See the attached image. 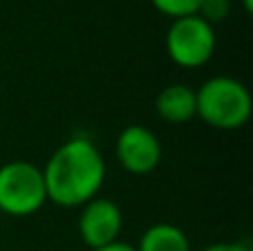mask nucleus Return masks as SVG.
Returning a JSON list of instances; mask_svg holds the SVG:
<instances>
[{
    "mask_svg": "<svg viewBox=\"0 0 253 251\" xmlns=\"http://www.w3.org/2000/svg\"><path fill=\"white\" fill-rule=\"evenodd\" d=\"M116 160L126 173L147 176L160 165L162 145L144 125H129L116 138Z\"/></svg>",
    "mask_w": 253,
    "mask_h": 251,
    "instance_id": "39448f33",
    "label": "nucleus"
},
{
    "mask_svg": "<svg viewBox=\"0 0 253 251\" xmlns=\"http://www.w3.org/2000/svg\"><path fill=\"white\" fill-rule=\"evenodd\" d=\"M202 0H151V4L162 13V16L171 18H182V16H193L198 13Z\"/></svg>",
    "mask_w": 253,
    "mask_h": 251,
    "instance_id": "1a4fd4ad",
    "label": "nucleus"
},
{
    "mask_svg": "<svg viewBox=\"0 0 253 251\" xmlns=\"http://www.w3.org/2000/svg\"><path fill=\"white\" fill-rule=\"evenodd\" d=\"M138 251H191L189 236L171 222H156L140 236Z\"/></svg>",
    "mask_w": 253,
    "mask_h": 251,
    "instance_id": "6e6552de",
    "label": "nucleus"
},
{
    "mask_svg": "<svg viewBox=\"0 0 253 251\" xmlns=\"http://www.w3.org/2000/svg\"><path fill=\"white\" fill-rule=\"evenodd\" d=\"M215 47H218L215 27L202 20L198 13L171 20L165 36V49L171 62L182 69L205 67L213 58Z\"/></svg>",
    "mask_w": 253,
    "mask_h": 251,
    "instance_id": "20e7f679",
    "label": "nucleus"
},
{
    "mask_svg": "<svg viewBox=\"0 0 253 251\" xmlns=\"http://www.w3.org/2000/svg\"><path fill=\"white\" fill-rule=\"evenodd\" d=\"M93 251H138V249H135L133 245H129V243H120V240H116V243L105 245V247L93 249Z\"/></svg>",
    "mask_w": 253,
    "mask_h": 251,
    "instance_id": "f8f14e48",
    "label": "nucleus"
},
{
    "mask_svg": "<svg viewBox=\"0 0 253 251\" xmlns=\"http://www.w3.org/2000/svg\"><path fill=\"white\" fill-rule=\"evenodd\" d=\"M47 205L42 167L31 160H11L0 167V211L27 218Z\"/></svg>",
    "mask_w": 253,
    "mask_h": 251,
    "instance_id": "7ed1b4c3",
    "label": "nucleus"
},
{
    "mask_svg": "<svg viewBox=\"0 0 253 251\" xmlns=\"http://www.w3.org/2000/svg\"><path fill=\"white\" fill-rule=\"evenodd\" d=\"M229 13H231V0H202L198 7V16L213 27L227 20Z\"/></svg>",
    "mask_w": 253,
    "mask_h": 251,
    "instance_id": "9d476101",
    "label": "nucleus"
},
{
    "mask_svg": "<svg viewBox=\"0 0 253 251\" xmlns=\"http://www.w3.org/2000/svg\"><path fill=\"white\" fill-rule=\"evenodd\" d=\"M240 4H242V9H245L247 13L253 11V0H240Z\"/></svg>",
    "mask_w": 253,
    "mask_h": 251,
    "instance_id": "ddd939ff",
    "label": "nucleus"
},
{
    "mask_svg": "<svg viewBox=\"0 0 253 251\" xmlns=\"http://www.w3.org/2000/svg\"><path fill=\"white\" fill-rule=\"evenodd\" d=\"M107 165L100 149L89 138L74 136L65 140L44 163L42 178L47 203L58 207H83L105 185Z\"/></svg>",
    "mask_w": 253,
    "mask_h": 251,
    "instance_id": "f257e3e1",
    "label": "nucleus"
},
{
    "mask_svg": "<svg viewBox=\"0 0 253 251\" xmlns=\"http://www.w3.org/2000/svg\"><path fill=\"white\" fill-rule=\"evenodd\" d=\"M123 231V211L109 198H91L80 207L78 236L89 249H100L120 238Z\"/></svg>",
    "mask_w": 253,
    "mask_h": 251,
    "instance_id": "423d86ee",
    "label": "nucleus"
},
{
    "mask_svg": "<svg viewBox=\"0 0 253 251\" xmlns=\"http://www.w3.org/2000/svg\"><path fill=\"white\" fill-rule=\"evenodd\" d=\"M156 114L169 125H184L196 118V89L182 83L167 84L156 96Z\"/></svg>",
    "mask_w": 253,
    "mask_h": 251,
    "instance_id": "0eeeda50",
    "label": "nucleus"
},
{
    "mask_svg": "<svg viewBox=\"0 0 253 251\" xmlns=\"http://www.w3.org/2000/svg\"><path fill=\"white\" fill-rule=\"evenodd\" d=\"M196 116L218 131L242 129L251 118V93L231 76H213L196 89Z\"/></svg>",
    "mask_w": 253,
    "mask_h": 251,
    "instance_id": "f03ea898",
    "label": "nucleus"
},
{
    "mask_svg": "<svg viewBox=\"0 0 253 251\" xmlns=\"http://www.w3.org/2000/svg\"><path fill=\"white\" fill-rule=\"evenodd\" d=\"M200 251H251V249L249 245H242V243H213V245H207Z\"/></svg>",
    "mask_w": 253,
    "mask_h": 251,
    "instance_id": "9b49d317",
    "label": "nucleus"
}]
</instances>
